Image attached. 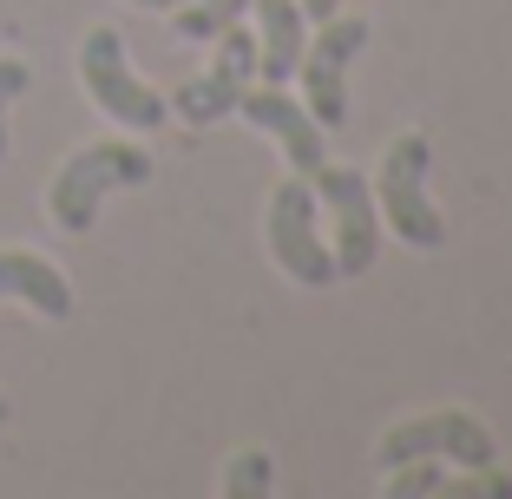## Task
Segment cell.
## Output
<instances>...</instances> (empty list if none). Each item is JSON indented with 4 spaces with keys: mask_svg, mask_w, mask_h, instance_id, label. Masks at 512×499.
Wrapping results in <instances>:
<instances>
[{
    "mask_svg": "<svg viewBox=\"0 0 512 499\" xmlns=\"http://www.w3.org/2000/svg\"><path fill=\"white\" fill-rule=\"evenodd\" d=\"M27 86V60H0V158H7V112H14V99H27Z\"/></svg>",
    "mask_w": 512,
    "mask_h": 499,
    "instance_id": "cell-15",
    "label": "cell"
},
{
    "mask_svg": "<svg viewBox=\"0 0 512 499\" xmlns=\"http://www.w3.org/2000/svg\"><path fill=\"white\" fill-rule=\"evenodd\" d=\"M427 171H434L427 132H394L381 145L375 211H381V230H394V243H407V250H440L447 243V217L427 204Z\"/></svg>",
    "mask_w": 512,
    "mask_h": 499,
    "instance_id": "cell-2",
    "label": "cell"
},
{
    "mask_svg": "<svg viewBox=\"0 0 512 499\" xmlns=\"http://www.w3.org/2000/svg\"><path fill=\"white\" fill-rule=\"evenodd\" d=\"M151 171H158L151 152L132 145V138L79 145V152L53 171V184H46V217H53L60 230H73V237H86V230L99 224V204H106L112 191H138V184H151Z\"/></svg>",
    "mask_w": 512,
    "mask_h": 499,
    "instance_id": "cell-1",
    "label": "cell"
},
{
    "mask_svg": "<svg viewBox=\"0 0 512 499\" xmlns=\"http://www.w3.org/2000/svg\"><path fill=\"white\" fill-rule=\"evenodd\" d=\"M316 204H329V257H335V276H368L375 270V250H381V211H375V184L362 178L355 165H329L322 158L316 178Z\"/></svg>",
    "mask_w": 512,
    "mask_h": 499,
    "instance_id": "cell-5",
    "label": "cell"
},
{
    "mask_svg": "<svg viewBox=\"0 0 512 499\" xmlns=\"http://www.w3.org/2000/svg\"><path fill=\"white\" fill-rule=\"evenodd\" d=\"M79 79H86L92 106L106 112V119L132 125V132H158V125L171 119V99H158V92L145 86V79L132 73V60H125V40L112 27H92L86 46H79Z\"/></svg>",
    "mask_w": 512,
    "mask_h": 499,
    "instance_id": "cell-4",
    "label": "cell"
},
{
    "mask_svg": "<svg viewBox=\"0 0 512 499\" xmlns=\"http://www.w3.org/2000/svg\"><path fill=\"white\" fill-rule=\"evenodd\" d=\"M237 112L256 125V132H270L276 145H283L289 171H302V178H316V171H322V158H329L322 125L309 119L302 99H289V86H243L237 92Z\"/></svg>",
    "mask_w": 512,
    "mask_h": 499,
    "instance_id": "cell-9",
    "label": "cell"
},
{
    "mask_svg": "<svg viewBox=\"0 0 512 499\" xmlns=\"http://www.w3.org/2000/svg\"><path fill=\"white\" fill-rule=\"evenodd\" d=\"M512 499V473L499 467H460V460H401L381 473V499Z\"/></svg>",
    "mask_w": 512,
    "mask_h": 499,
    "instance_id": "cell-10",
    "label": "cell"
},
{
    "mask_svg": "<svg viewBox=\"0 0 512 499\" xmlns=\"http://www.w3.org/2000/svg\"><path fill=\"white\" fill-rule=\"evenodd\" d=\"M270 257L283 276H296L302 289H329L335 283V257L329 243H322L316 230V184L302 178V171H289L283 184L270 191Z\"/></svg>",
    "mask_w": 512,
    "mask_h": 499,
    "instance_id": "cell-6",
    "label": "cell"
},
{
    "mask_svg": "<svg viewBox=\"0 0 512 499\" xmlns=\"http://www.w3.org/2000/svg\"><path fill=\"white\" fill-rule=\"evenodd\" d=\"M401 460H460V467H499V440L486 434L480 414L467 408H434L414 421L388 427L375 440V467H401Z\"/></svg>",
    "mask_w": 512,
    "mask_h": 499,
    "instance_id": "cell-3",
    "label": "cell"
},
{
    "mask_svg": "<svg viewBox=\"0 0 512 499\" xmlns=\"http://www.w3.org/2000/svg\"><path fill=\"white\" fill-rule=\"evenodd\" d=\"M243 7H250V0H184V7H171V14H178L171 27H178V40L204 46V40H217L230 20H243Z\"/></svg>",
    "mask_w": 512,
    "mask_h": 499,
    "instance_id": "cell-14",
    "label": "cell"
},
{
    "mask_svg": "<svg viewBox=\"0 0 512 499\" xmlns=\"http://www.w3.org/2000/svg\"><path fill=\"white\" fill-rule=\"evenodd\" d=\"M368 46V20L362 14H335L322 20V33L309 46H302V106H309V119L322 125V132H342L348 125V60Z\"/></svg>",
    "mask_w": 512,
    "mask_h": 499,
    "instance_id": "cell-7",
    "label": "cell"
},
{
    "mask_svg": "<svg viewBox=\"0 0 512 499\" xmlns=\"http://www.w3.org/2000/svg\"><path fill=\"white\" fill-rule=\"evenodd\" d=\"M132 7H184V0H132Z\"/></svg>",
    "mask_w": 512,
    "mask_h": 499,
    "instance_id": "cell-17",
    "label": "cell"
},
{
    "mask_svg": "<svg viewBox=\"0 0 512 499\" xmlns=\"http://www.w3.org/2000/svg\"><path fill=\"white\" fill-rule=\"evenodd\" d=\"M296 7H302V20H335L342 14V0H296Z\"/></svg>",
    "mask_w": 512,
    "mask_h": 499,
    "instance_id": "cell-16",
    "label": "cell"
},
{
    "mask_svg": "<svg viewBox=\"0 0 512 499\" xmlns=\"http://www.w3.org/2000/svg\"><path fill=\"white\" fill-rule=\"evenodd\" d=\"M224 499H270L276 493V460L263 454V447H243V454L224 460Z\"/></svg>",
    "mask_w": 512,
    "mask_h": 499,
    "instance_id": "cell-13",
    "label": "cell"
},
{
    "mask_svg": "<svg viewBox=\"0 0 512 499\" xmlns=\"http://www.w3.org/2000/svg\"><path fill=\"white\" fill-rule=\"evenodd\" d=\"M250 7H256V73H263V86H289L302 66V46H309L302 7L296 0H250Z\"/></svg>",
    "mask_w": 512,
    "mask_h": 499,
    "instance_id": "cell-11",
    "label": "cell"
},
{
    "mask_svg": "<svg viewBox=\"0 0 512 499\" xmlns=\"http://www.w3.org/2000/svg\"><path fill=\"white\" fill-rule=\"evenodd\" d=\"M0 296H14V303L40 309V316H53V322L73 316V283L46 257H33V250H0Z\"/></svg>",
    "mask_w": 512,
    "mask_h": 499,
    "instance_id": "cell-12",
    "label": "cell"
},
{
    "mask_svg": "<svg viewBox=\"0 0 512 499\" xmlns=\"http://www.w3.org/2000/svg\"><path fill=\"white\" fill-rule=\"evenodd\" d=\"M0 421H7V394H0Z\"/></svg>",
    "mask_w": 512,
    "mask_h": 499,
    "instance_id": "cell-18",
    "label": "cell"
},
{
    "mask_svg": "<svg viewBox=\"0 0 512 499\" xmlns=\"http://www.w3.org/2000/svg\"><path fill=\"white\" fill-rule=\"evenodd\" d=\"M211 46H217L211 66L171 92V112H178L184 125H217V119H230V112H237V92L256 79V33H243L237 20H230Z\"/></svg>",
    "mask_w": 512,
    "mask_h": 499,
    "instance_id": "cell-8",
    "label": "cell"
}]
</instances>
